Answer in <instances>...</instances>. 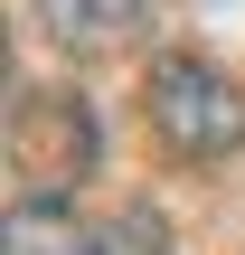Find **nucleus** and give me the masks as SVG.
Returning <instances> with one entry per match:
<instances>
[{
	"instance_id": "20e7f679",
	"label": "nucleus",
	"mask_w": 245,
	"mask_h": 255,
	"mask_svg": "<svg viewBox=\"0 0 245 255\" xmlns=\"http://www.w3.org/2000/svg\"><path fill=\"white\" fill-rule=\"evenodd\" d=\"M85 255H170V218L132 199V208H113V218L85 237Z\"/></svg>"
},
{
	"instance_id": "7ed1b4c3",
	"label": "nucleus",
	"mask_w": 245,
	"mask_h": 255,
	"mask_svg": "<svg viewBox=\"0 0 245 255\" xmlns=\"http://www.w3.org/2000/svg\"><path fill=\"white\" fill-rule=\"evenodd\" d=\"M94 227H76L66 199H9V227H0V255H85Z\"/></svg>"
},
{
	"instance_id": "f03ea898",
	"label": "nucleus",
	"mask_w": 245,
	"mask_h": 255,
	"mask_svg": "<svg viewBox=\"0 0 245 255\" xmlns=\"http://www.w3.org/2000/svg\"><path fill=\"white\" fill-rule=\"evenodd\" d=\"M38 19H47V38H66V47H123V38L151 19V0H38Z\"/></svg>"
},
{
	"instance_id": "f257e3e1",
	"label": "nucleus",
	"mask_w": 245,
	"mask_h": 255,
	"mask_svg": "<svg viewBox=\"0 0 245 255\" xmlns=\"http://www.w3.org/2000/svg\"><path fill=\"white\" fill-rule=\"evenodd\" d=\"M142 114H151V132H161V151L189 161V170H217V161L245 151V85L217 66V57H198V47L151 57Z\"/></svg>"
}]
</instances>
